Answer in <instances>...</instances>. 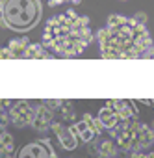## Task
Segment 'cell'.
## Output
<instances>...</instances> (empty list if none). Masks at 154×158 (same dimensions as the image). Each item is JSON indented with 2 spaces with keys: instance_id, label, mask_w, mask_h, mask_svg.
<instances>
[{
  "instance_id": "cell-1",
  "label": "cell",
  "mask_w": 154,
  "mask_h": 158,
  "mask_svg": "<svg viewBox=\"0 0 154 158\" xmlns=\"http://www.w3.org/2000/svg\"><path fill=\"white\" fill-rule=\"evenodd\" d=\"M100 56L106 60L147 58L152 48V37L141 21L123 15H111L99 32Z\"/></svg>"
},
{
  "instance_id": "cell-2",
  "label": "cell",
  "mask_w": 154,
  "mask_h": 158,
  "mask_svg": "<svg viewBox=\"0 0 154 158\" xmlns=\"http://www.w3.org/2000/svg\"><path fill=\"white\" fill-rule=\"evenodd\" d=\"M91 28L87 17L69 10L48 21L43 32L45 45L58 56H76L91 43Z\"/></svg>"
},
{
  "instance_id": "cell-3",
  "label": "cell",
  "mask_w": 154,
  "mask_h": 158,
  "mask_svg": "<svg viewBox=\"0 0 154 158\" xmlns=\"http://www.w3.org/2000/svg\"><path fill=\"white\" fill-rule=\"evenodd\" d=\"M39 13L41 10L35 0H8L4 6V21L17 32H26L35 26Z\"/></svg>"
},
{
  "instance_id": "cell-4",
  "label": "cell",
  "mask_w": 154,
  "mask_h": 158,
  "mask_svg": "<svg viewBox=\"0 0 154 158\" xmlns=\"http://www.w3.org/2000/svg\"><path fill=\"white\" fill-rule=\"evenodd\" d=\"M28 48V39L26 37H21V39H15V41H11L10 43V50L13 52V54H24V50Z\"/></svg>"
},
{
  "instance_id": "cell-5",
  "label": "cell",
  "mask_w": 154,
  "mask_h": 158,
  "mask_svg": "<svg viewBox=\"0 0 154 158\" xmlns=\"http://www.w3.org/2000/svg\"><path fill=\"white\" fill-rule=\"evenodd\" d=\"M22 56H24V58H45L47 52H45L39 45H28V48L24 50Z\"/></svg>"
},
{
  "instance_id": "cell-6",
  "label": "cell",
  "mask_w": 154,
  "mask_h": 158,
  "mask_svg": "<svg viewBox=\"0 0 154 158\" xmlns=\"http://www.w3.org/2000/svg\"><path fill=\"white\" fill-rule=\"evenodd\" d=\"M47 4H52V6H58V4H74V2H80V0H43Z\"/></svg>"
},
{
  "instance_id": "cell-7",
  "label": "cell",
  "mask_w": 154,
  "mask_h": 158,
  "mask_svg": "<svg viewBox=\"0 0 154 158\" xmlns=\"http://www.w3.org/2000/svg\"><path fill=\"white\" fill-rule=\"evenodd\" d=\"M147 58H154V47L148 50V54H147Z\"/></svg>"
}]
</instances>
